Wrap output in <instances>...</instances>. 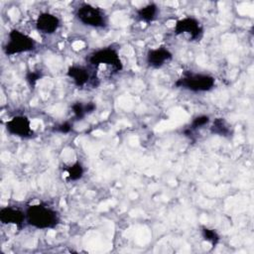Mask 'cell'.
I'll use <instances>...</instances> for the list:
<instances>
[{
  "instance_id": "1",
  "label": "cell",
  "mask_w": 254,
  "mask_h": 254,
  "mask_svg": "<svg viewBox=\"0 0 254 254\" xmlns=\"http://www.w3.org/2000/svg\"><path fill=\"white\" fill-rule=\"evenodd\" d=\"M26 223L37 229H52L60 223V214L46 203L29 205L25 209Z\"/></svg>"
},
{
  "instance_id": "2",
  "label": "cell",
  "mask_w": 254,
  "mask_h": 254,
  "mask_svg": "<svg viewBox=\"0 0 254 254\" xmlns=\"http://www.w3.org/2000/svg\"><path fill=\"white\" fill-rule=\"evenodd\" d=\"M214 85L215 78L212 75L191 71H185L175 82L176 87L184 88L192 92H206L211 90Z\"/></svg>"
},
{
  "instance_id": "3",
  "label": "cell",
  "mask_w": 254,
  "mask_h": 254,
  "mask_svg": "<svg viewBox=\"0 0 254 254\" xmlns=\"http://www.w3.org/2000/svg\"><path fill=\"white\" fill-rule=\"evenodd\" d=\"M75 17L82 25L91 28H105L108 23L104 10L88 3H81L76 8Z\"/></svg>"
},
{
  "instance_id": "4",
  "label": "cell",
  "mask_w": 254,
  "mask_h": 254,
  "mask_svg": "<svg viewBox=\"0 0 254 254\" xmlns=\"http://www.w3.org/2000/svg\"><path fill=\"white\" fill-rule=\"evenodd\" d=\"M35 49V40L17 29H12L8 33V40L3 46V52L7 56L28 53L34 51Z\"/></svg>"
},
{
  "instance_id": "5",
  "label": "cell",
  "mask_w": 254,
  "mask_h": 254,
  "mask_svg": "<svg viewBox=\"0 0 254 254\" xmlns=\"http://www.w3.org/2000/svg\"><path fill=\"white\" fill-rule=\"evenodd\" d=\"M87 63L91 67L105 65L113 72H118L123 68L118 52L113 48H102L92 52L87 57Z\"/></svg>"
},
{
  "instance_id": "6",
  "label": "cell",
  "mask_w": 254,
  "mask_h": 254,
  "mask_svg": "<svg viewBox=\"0 0 254 254\" xmlns=\"http://www.w3.org/2000/svg\"><path fill=\"white\" fill-rule=\"evenodd\" d=\"M174 32L177 35H187L189 40L199 41L203 36V28L193 17H185L176 22Z\"/></svg>"
},
{
  "instance_id": "7",
  "label": "cell",
  "mask_w": 254,
  "mask_h": 254,
  "mask_svg": "<svg viewBox=\"0 0 254 254\" xmlns=\"http://www.w3.org/2000/svg\"><path fill=\"white\" fill-rule=\"evenodd\" d=\"M66 74L77 87H84L86 85H92L95 87L98 85V78L95 77L86 66L71 65L67 68Z\"/></svg>"
},
{
  "instance_id": "8",
  "label": "cell",
  "mask_w": 254,
  "mask_h": 254,
  "mask_svg": "<svg viewBox=\"0 0 254 254\" xmlns=\"http://www.w3.org/2000/svg\"><path fill=\"white\" fill-rule=\"evenodd\" d=\"M5 127L9 134L20 138H30L34 135L31 122L29 118L24 115H17L12 117L6 122Z\"/></svg>"
},
{
  "instance_id": "9",
  "label": "cell",
  "mask_w": 254,
  "mask_h": 254,
  "mask_svg": "<svg viewBox=\"0 0 254 254\" xmlns=\"http://www.w3.org/2000/svg\"><path fill=\"white\" fill-rule=\"evenodd\" d=\"M35 25L39 33L44 35H53L60 28L61 21L56 15L44 12L38 16Z\"/></svg>"
},
{
  "instance_id": "10",
  "label": "cell",
  "mask_w": 254,
  "mask_h": 254,
  "mask_svg": "<svg viewBox=\"0 0 254 254\" xmlns=\"http://www.w3.org/2000/svg\"><path fill=\"white\" fill-rule=\"evenodd\" d=\"M0 221L3 224H14L20 228L26 223L25 210L17 206H4L0 209Z\"/></svg>"
},
{
  "instance_id": "11",
  "label": "cell",
  "mask_w": 254,
  "mask_h": 254,
  "mask_svg": "<svg viewBox=\"0 0 254 254\" xmlns=\"http://www.w3.org/2000/svg\"><path fill=\"white\" fill-rule=\"evenodd\" d=\"M173 59V54L164 47L151 49L146 55V62L153 68H160Z\"/></svg>"
},
{
  "instance_id": "12",
  "label": "cell",
  "mask_w": 254,
  "mask_h": 254,
  "mask_svg": "<svg viewBox=\"0 0 254 254\" xmlns=\"http://www.w3.org/2000/svg\"><path fill=\"white\" fill-rule=\"evenodd\" d=\"M96 109V104L94 102H80L76 101L71 105V111L75 120H81L86 115L92 113Z\"/></svg>"
},
{
  "instance_id": "13",
  "label": "cell",
  "mask_w": 254,
  "mask_h": 254,
  "mask_svg": "<svg viewBox=\"0 0 254 254\" xmlns=\"http://www.w3.org/2000/svg\"><path fill=\"white\" fill-rule=\"evenodd\" d=\"M137 18L145 23L153 22L158 14H159V8L155 3H150L144 7H141L136 12Z\"/></svg>"
},
{
  "instance_id": "14",
  "label": "cell",
  "mask_w": 254,
  "mask_h": 254,
  "mask_svg": "<svg viewBox=\"0 0 254 254\" xmlns=\"http://www.w3.org/2000/svg\"><path fill=\"white\" fill-rule=\"evenodd\" d=\"M210 132L222 137H230L233 133L230 124L224 118H215L210 126Z\"/></svg>"
},
{
  "instance_id": "15",
  "label": "cell",
  "mask_w": 254,
  "mask_h": 254,
  "mask_svg": "<svg viewBox=\"0 0 254 254\" xmlns=\"http://www.w3.org/2000/svg\"><path fill=\"white\" fill-rule=\"evenodd\" d=\"M64 170L66 172V179H67V181H72V182L78 181V180H80L83 177V174H84L83 166L78 161H76L72 165L68 166Z\"/></svg>"
},
{
  "instance_id": "16",
  "label": "cell",
  "mask_w": 254,
  "mask_h": 254,
  "mask_svg": "<svg viewBox=\"0 0 254 254\" xmlns=\"http://www.w3.org/2000/svg\"><path fill=\"white\" fill-rule=\"evenodd\" d=\"M209 122H210V119H209V117H208L207 115H199V116H196L195 118L192 119V121H191L190 127H189L187 130H185V134L190 135L192 131L197 130V129H199V128H202L203 126L207 125Z\"/></svg>"
},
{
  "instance_id": "17",
  "label": "cell",
  "mask_w": 254,
  "mask_h": 254,
  "mask_svg": "<svg viewBox=\"0 0 254 254\" xmlns=\"http://www.w3.org/2000/svg\"><path fill=\"white\" fill-rule=\"evenodd\" d=\"M201 236H202L203 240L210 243L211 246H213V247L219 242V239H220L218 233L214 229H211V228H208L205 226H203L201 228Z\"/></svg>"
},
{
  "instance_id": "18",
  "label": "cell",
  "mask_w": 254,
  "mask_h": 254,
  "mask_svg": "<svg viewBox=\"0 0 254 254\" xmlns=\"http://www.w3.org/2000/svg\"><path fill=\"white\" fill-rule=\"evenodd\" d=\"M72 130V123L69 121H64L53 127V131L61 134H67Z\"/></svg>"
},
{
  "instance_id": "19",
  "label": "cell",
  "mask_w": 254,
  "mask_h": 254,
  "mask_svg": "<svg viewBox=\"0 0 254 254\" xmlns=\"http://www.w3.org/2000/svg\"><path fill=\"white\" fill-rule=\"evenodd\" d=\"M41 77H42V73L39 72L38 70H36V71L29 70V71L26 73V75H25L26 81L28 82V84H29L32 88L36 85L37 81H38Z\"/></svg>"
}]
</instances>
